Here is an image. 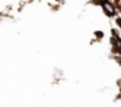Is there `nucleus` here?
Returning a JSON list of instances; mask_svg holds the SVG:
<instances>
[{
	"instance_id": "1",
	"label": "nucleus",
	"mask_w": 121,
	"mask_h": 107,
	"mask_svg": "<svg viewBox=\"0 0 121 107\" xmlns=\"http://www.w3.org/2000/svg\"><path fill=\"white\" fill-rule=\"evenodd\" d=\"M102 9H103L104 14L108 16V17H112V16L115 14V9H114V6H113L110 3H108V1L102 3Z\"/></svg>"
},
{
	"instance_id": "2",
	"label": "nucleus",
	"mask_w": 121,
	"mask_h": 107,
	"mask_svg": "<svg viewBox=\"0 0 121 107\" xmlns=\"http://www.w3.org/2000/svg\"><path fill=\"white\" fill-rule=\"evenodd\" d=\"M95 36H97L99 38H101V37H103V33H102L101 31H96V32H95Z\"/></svg>"
},
{
	"instance_id": "3",
	"label": "nucleus",
	"mask_w": 121,
	"mask_h": 107,
	"mask_svg": "<svg viewBox=\"0 0 121 107\" xmlns=\"http://www.w3.org/2000/svg\"><path fill=\"white\" fill-rule=\"evenodd\" d=\"M116 23H117V25L121 27V19H116Z\"/></svg>"
}]
</instances>
